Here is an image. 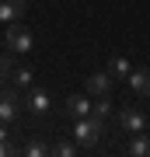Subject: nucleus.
<instances>
[{"mask_svg": "<svg viewBox=\"0 0 150 157\" xmlns=\"http://www.w3.org/2000/svg\"><path fill=\"white\" fill-rule=\"evenodd\" d=\"M105 119L101 115H84V119H77V126H73V143L80 147V150H87V147H94L101 136H105Z\"/></svg>", "mask_w": 150, "mask_h": 157, "instance_id": "1", "label": "nucleus"}, {"mask_svg": "<svg viewBox=\"0 0 150 157\" xmlns=\"http://www.w3.org/2000/svg\"><path fill=\"white\" fill-rule=\"evenodd\" d=\"M4 42H7V49L11 52H32V45H35V39H32V32L25 28V25H11L7 28V35H4Z\"/></svg>", "mask_w": 150, "mask_h": 157, "instance_id": "2", "label": "nucleus"}, {"mask_svg": "<svg viewBox=\"0 0 150 157\" xmlns=\"http://www.w3.org/2000/svg\"><path fill=\"white\" fill-rule=\"evenodd\" d=\"M21 115V98L17 91H4L0 87V122H14Z\"/></svg>", "mask_w": 150, "mask_h": 157, "instance_id": "3", "label": "nucleus"}, {"mask_svg": "<svg viewBox=\"0 0 150 157\" xmlns=\"http://www.w3.org/2000/svg\"><path fill=\"white\" fill-rule=\"evenodd\" d=\"M63 108H67V115H73V119H84V115H91V112H94V101H91L87 94H70Z\"/></svg>", "mask_w": 150, "mask_h": 157, "instance_id": "4", "label": "nucleus"}, {"mask_svg": "<svg viewBox=\"0 0 150 157\" xmlns=\"http://www.w3.org/2000/svg\"><path fill=\"white\" fill-rule=\"evenodd\" d=\"M25 11H28V0H0V21H7V25L21 21Z\"/></svg>", "mask_w": 150, "mask_h": 157, "instance_id": "5", "label": "nucleus"}, {"mask_svg": "<svg viewBox=\"0 0 150 157\" xmlns=\"http://www.w3.org/2000/svg\"><path fill=\"white\" fill-rule=\"evenodd\" d=\"M112 73H91L87 80H84V91H87V94H94V98H101V94H108L112 91Z\"/></svg>", "mask_w": 150, "mask_h": 157, "instance_id": "6", "label": "nucleus"}, {"mask_svg": "<svg viewBox=\"0 0 150 157\" xmlns=\"http://www.w3.org/2000/svg\"><path fill=\"white\" fill-rule=\"evenodd\" d=\"M119 122H122L129 133H143L147 129V115L136 112V108H122V112H119Z\"/></svg>", "mask_w": 150, "mask_h": 157, "instance_id": "7", "label": "nucleus"}, {"mask_svg": "<svg viewBox=\"0 0 150 157\" xmlns=\"http://www.w3.org/2000/svg\"><path fill=\"white\" fill-rule=\"evenodd\" d=\"M28 112L32 115H45L49 112V91H42V87L28 91Z\"/></svg>", "mask_w": 150, "mask_h": 157, "instance_id": "8", "label": "nucleus"}, {"mask_svg": "<svg viewBox=\"0 0 150 157\" xmlns=\"http://www.w3.org/2000/svg\"><path fill=\"white\" fill-rule=\"evenodd\" d=\"M126 80H129V87H133L136 94H147L150 98V70H133Z\"/></svg>", "mask_w": 150, "mask_h": 157, "instance_id": "9", "label": "nucleus"}, {"mask_svg": "<svg viewBox=\"0 0 150 157\" xmlns=\"http://www.w3.org/2000/svg\"><path fill=\"white\" fill-rule=\"evenodd\" d=\"M129 154H133V157H150V136L147 133H136L133 143H129Z\"/></svg>", "mask_w": 150, "mask_h": 157, "instance_id": "10", "label": "nucleus"}, {"mask_svg": "<svg viewBox=\"0 0 150 157\" xmlns=\"http://www.w3.org/2000/svg\"><path fill=\"white\" fill-rule=\"evenodd\" d=\"M108 73H112V77H129V73H133V67H129V59H126V56H112Z\"/></svg>", "mask_w": 150, "mask_h": 157, "instance_id": "11", "label": "nucleus"}, {"mask_svg": "<svg viewBox=\"0 0 150 157\" xmlns=\"http://www.w3.org/2000/svg\"><path fill=\"white\" fill-rule=\"evenodd\" d=\"M77 150H80V147L70 143V140H56V143H52V154H56V157H73Z\"/></svg>", "mask_w": 150, "mask_h": 157, "instance_id": "12", "label": "nucleus"}, {"mask_svg": "<svg viewBox=\"0 0 150 157\" xmlns=\"http://www.w3.org/2000/svg\"><path fill=\"white\" fill-rule=\"evenodd\" d=\"M32 77H35V73L28 70V67H17V70H14V84H17V87H32Z\"/></svg>", "mask_w": 150, "mask_h": 157, "instance_id": "13", "label": "nucleus"}, {"mask_svg": "<svg viewBox=\"0 0 150 157\" xmlns=\"http://www.w3.org/2000/svg\"><path fill=\"white\" fill-rule=\"evenodd\" d=\"M25 154H28V157H42V154H52V147H45V143H39V140H32V143H25Z\"/></svg>", "mask_w": 150, "mask_h": 157, "instance_id": "14", "label": "nucleus"}, {"mask_svg": "<svg viewBox=\"0 0 150 157\" xmlns=\"http://www.w3.org/2000/svg\"><path fill=\"white\" fill-rule=\"evenodd\" d=\"M108 112H112V101H108V94H101V98L94 101V112H91V115H101V119H108Z\"/></svg>", "mask_w": 150, "mask_h": 157, "instance_id": "15", "label": "nucleus"}, {"mask_svg": "<svg viewBox=\"0 0 150 157\" xmlns=\"http://www.w3.org/2000/svg\"><path fill=\"white\" fill-rule=\"evenodd\" d=\"M14 70H17V67H14V59H11V56H0V73H4V77H11Z\"/></svg>", "mask_w": 150, "mask_h": 157, "instance_id": "16", "label": "nucleus"}, {"mask_svg": "<svg viewBox=\"0 0 150 157\" xmlns=\"http://www.w3.org/2000/svg\"><path fill=\"white\" fill-rule=\"evenodd\" d=\"M11 154H14V147L7 143V140H0V157H11Z\"/></svg>", "mask_w": 150, "mask_h": 157, "instance_id": "17", "label": "nucleus"}, {"mask_svg": "<svg viewBox=\"0 0 150 157\" xmlns=\"http://www.w3.org/2000/svg\"><path fill=\"white\" fill-rule=\"evenodd\" d=\"M0 140H7V122H0Z\"/></svg>", "mask_w": 150, "mask_h": 157, "instance_id": "18", "label": "nucleus"}, {"mask_svg": "<svg viewBox=\"0 0 150 157\" xmlns=\"http://www.w3.org/2000/svg\"><path fill=\"white\" fill-rule=\"evenodd\" d=\"M0 87H4V73H0Z\"/></svg>", "mask_w": 150, "mask_h": 157, "instance_id": "19", "label": "nucleus"}]
</instances>
